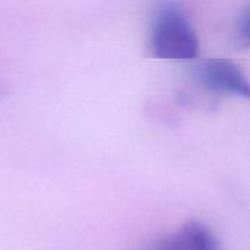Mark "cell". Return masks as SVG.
Instances as JSON below:
<instances>
[{
	"mask_svg": "<svg viewBox=\"0 0 250 250\" xmlns=\"http://www.w3.org/2000/svg\"><path fill=\"white\" fill-rule=\"evenodd\" d=\"M149 45L152 54L163 60L188 62L198 56V34L179 1L166 0L154 13Z\"/></svg>",
	"mask_w": 250,
	"mask_h": 250,
	"instance_id": "1",
	"label": "cell"
},
{
	"mask_svg": "<svg viewBox=\"0 0 250 250\" xmlns=\"http://www.w3.org/2000/svg\"><path fill=\"white\" fill-rule=\"evenodd\" d=\"M239 32L240 35L250 42V6L249 9L243 13L240 23H239Z\"/></svg>",
	"mask_w": 250,
	"mask_h": 250,
	"instance_id": "4",
	"label": "cell"
},
{
	"mask_svg": "<svg viewBox=\"0 0 250 250\" xmlns=\"http://www.w3.org/2000/svg\"><path fill=\"white\" fill-rule=\"evenodd\" d=\"M144 250H218L217 239L201 223H188L179 230L148 245Z\"/></svg>",
	"mask_w": 250,
	"mask_h": 250,
	"instance_id": "3",
	"label": "cell"
},
{
	"mask_svg": "<svg viewBox=\"0 0 250 250\" xmlns=\"http://www.w3.org/2000/svg\"><path fill=\"white\" fill-rule=\"evenodd\" d=\"M196 79L209 91L250 100V81L227 59H208L196 67Z\"/></svg>",
	"mask_w": 250,
	"mask_h": 250,
	"instance_id": "2",
	"label": "cell"
}]
</instances>
